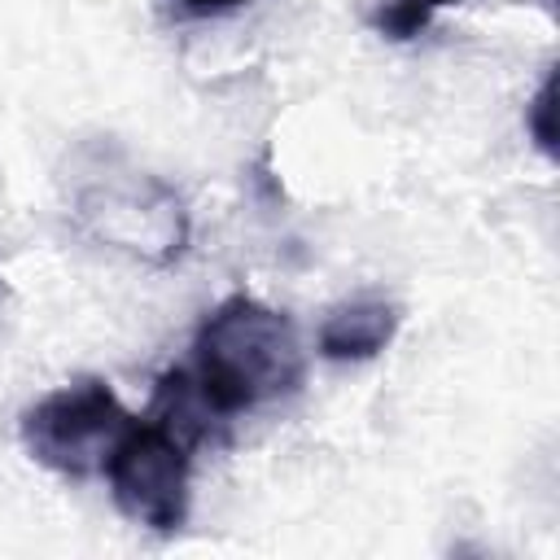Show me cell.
<instances>
[{
    "instance_id": "obj_1",
    "label": "cell",
    "mask_w": 560,
    "mask_h": 560,
    "mask_svg": "<svg viewBox=\"0 0 560 560\" xmlns=\"http://www.w3.org/2000/svg\"><path fill=\"white\" fill-rule=\"evenodd\" d=\"M188 372L206 407L219 420H232L271 398H289L306 376V354L284 311L232 293L197 324Z\"/></svg>"
},
{
    "instance_id": "obj_2",
    "label": "cell",
    "mask_w": 560,
    "mask_h": 560,
    "mask_svg": "<svg viewBox=\"0 0 560 560\" xmlns=\"http://www.w3.org/2000/svg\"><path fill=\"white\" fill-rule=\"evenodd\" d=\"M70 214L92 241L153 267L175 262L188 245V210L179 192L166 179L127 166L118 153L79 171Z\"/></svg>"
},
{
    "instance_id": "obj_3",
    "label": "cell",
    "mask_w": 560,
    "mask_h": 560,
    "mask_svg": "<svg viewBox=\"0 0 560 560\" xmlns=\"http://www.w3.org/2000/svg\"><path fill=\"white\" fill-rule=\"evenodd\" d=\"M131 411L118 402L105 376H79L22 411V446L35 464L61 477H92L105 472L118 438L131 429Z\"/></svg>"
},
{
    "instance_id": "obj_4",
    "label": "cell",
    "mask_w": 560,
    "mask_h": 560,
    "mask_svg": "<svg viewBox=\"0 0 560 560\" xmlns=\"http://www.w3.org/2000/svg\"><path fill=\"white\" fill-rule=\"evenodd\" d=\"M192 451L197 442H188L162 416L144 411L140 420H131V429L118 438L105 464L114 508L140 529L179 534L188 525V503H192L188 490Z\"/></svg>"
},
{
    "instance_id": "obj_5",
    "label": "cell",
    "mask_w": 560,
    "mask_h": 560,
    "mask_svg": "<svg viewBox=\"0 0 560 560\" xmlns=\"http://www.w3.org/2000/svg\"><path fill=\"white\" fill-rule=\"evenodd\" d=\"M398 324H402V315H398L394 302L363 293V298L337 302L324 315L315 346H319V354L328 363H368V359H376L394 341Z\"/></svg>"
},
{
    "instance_id": "obj_6",
    "label": "cell",
    "mask_w": 560,
    "mask_h": 560,
    "mask_svg": "<svg viewBox=\"0 0 560 560\" xmlns=\"http://www.w3.org/2000/svg\"><path fill=\"white\" fill-rule=\"evenodd\" d=\"M446 4H459V0H385L381 9H372V31L385 35V39H416L438 9Z\"/></svg>"
},
{
    "instance_id": "obj_7",
    "label": "cell",
    "mask_w": 560,
    "mask_h": 560,
    "mask_svg": "<svg viewBox=\"0 0 560 560\" xmlns=\"http://www.w3.org/2000/svg\"><path fill=\"white\" fill-rule=\"evenodd\" d=\"M551 118H556V74L542 79V88H538V96L529 101V114H525V127H529L534 144L547 158H556V127H551Z\"/></svg>"
},
{
    "instance_id": "obj_8",
    "label": "cell",
    "mask_w": 560,
    "mask_h": 560,
    "mask_svg": "<svg viewBox=\"0 0 560 560\" xmlns=\"http://www.w3.org/2000/svg\"><path fill=\"white\" fill-rule=\"evenodd\" d=\"M184 13H192V18H210V13H228V9H241V4H249V0H175Z\"/></svg>"
},
{
    "instance_id": "obj_9",
    "label": "cell",
    "mask_w": 560,
    "mask_h": 560,
    "mask_svg": "<svg viewBox=\"0 0 560 560\" xmlns=\"http://www.w3.org/2000/svg\"><path fill=\"white\" fill-rule=\"evenodd\" d=\"M0 298H4V280H0Z\"/></svg>"
}]
</instances>
